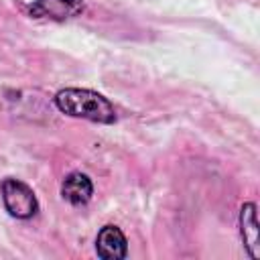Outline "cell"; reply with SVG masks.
<instances>
[{"label": "cell", "instance_id": "cell-1", "mask_svg": "<svg viewBox=\"0 0 260 260\" xmlns=\"http://www.w3.org/2000/svg\"><path fill=\"white\" fill-rule=\"evenodd\" d=\"M57 108L73 118H83L100 124H112L116 122V110L114 106L100 93L89 91V89H77V87H67L61 89L55 95Z\"/></svg>", "mask_w": 260, "mask_h": 260}, {"label": "cell", "instance_id": "cell-2", "mask_svg": "<svg viewBox=\"0 0 260 260\" xmlns=\"http://www.w3.org/2000/svg\"><path fill=\"white\" fill-rule=\"evenodd\" d=\"M2 201H4V207L8 209V213L18 219H28L39 209L32 189L16 179H6L2 183Z\"/></svg>", "mask_w": 260, "mask_h": 260}, {"label": "cell", "instance_id": "cell-3", "mask_svg": "<svg viewBox=\"0 0 260 260\" xmlns=\"http://www.w3.org/2000/svg\"><path fill=\"white\" fill-rule=\"evenodd\" d=\"M95 250H98V256L104 260H120L126 256V250H128L126 238L116 225H106L98 234Z\"/></svg>", "mask_w": 260, "mask_h": 260}, {"label": "cell", "instance_id": "cell-4", "mask_svg": "<svg viewBox=\"0 0 260 260\" xmlns=\"http://www.w3.org/2000/svg\"><path fill=\"white\" fill-rule=\"evenodd\" d=\"M81 10H83L81 0H37L30 6V12L35 16H45V18H55V20L71 18L79 14Z\"/></svg>", "mask_w": 260, "mask_h": 260}, {"label": "cell", "instance_id": "cell-5", "mask_svg": "<svg viewBox=\"0 0 260 260\" xmlns=\"http://www.w3.org/2000/svg\"><path fill=\"white\" fill-rule=\"evenodd\" d=\"M91 191H93L91 181L87 179V175H81V173H71V175L63 181V185H61L63 197H65L69 203H73V205H83V203H87L89 197H91Z\"/></svg>", "mask_w": 260, "mask_h": 260}, {"label": "cell", "instance_id": "cell-6", "mask_svg": "<svg viewBox=\"0 0 260 260\" xmlns=\"http://www.w3.org/2000/svg\"><path fill=\"white\" fill-rule=\"evenodd\" d=\"M256 207L252 203L244 205L242 207V238H244V244L250 252L252 258H258L260 252H258V221H256Z\"/></svg>", "mask_w": 260, "mask_h": 260}]
</instances>
